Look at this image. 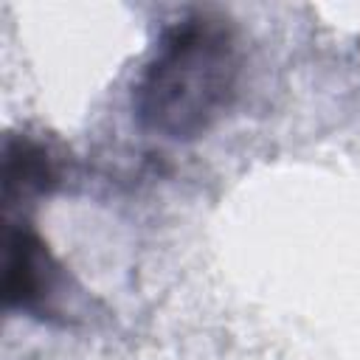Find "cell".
<instances>
[{
  "instance_id": "7a4b0ae2",
  "label": "cell",
  "mask_w": 360,
  "mask_h": 360,
  "mask_svg": "<svg viewBox=\"0 0 360 360\" xmlns=\"http://www.w3.org/2000/svg\"><path fill=\"white\" fill-rule=\"evenodd\" d=\"M56 264L45 250L42 239L25 228L11 225L6 239V267H3V301L8 309L37 312L56 287Z\"/></svg>"
},
{
  "instance_id": "3957f363",
  "label": "cell",
  "mask_w": 360,
  "mask_h": 360,
  "mask_svg": "<svg viewBox=\"0 0 360 360\" xmlns=\"http://www.w3.org/2000/svg\"><path fill=\"white\" fill-rule=\"evenodd\" d=\"M53 180V166L48 152L28 138L6 141V163H3V200L14 205L17 197L31 191H45Z\"/></svg>"
},
{
  "instance_id": "6da1fadb",
  "label": "cell",
  "mask_w": 360,
  "mask_h": 360,
  "mask_svg": "<svg viewBox=\"0 0 360 360\" xmlns=\"http://www.w3.org/2000/svg\"><path fill=\"white\" fill-rule=\"evenodd\" d=\"M239 84V42L222 14L194 11L172 22L132 84V110L146 132L191 141L231 107Z\"/></svg>"
}]
</instances>
